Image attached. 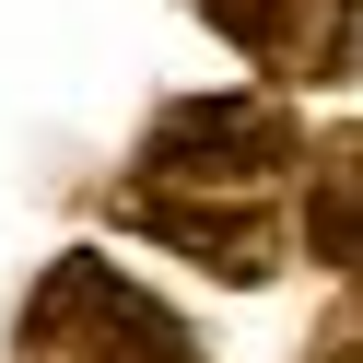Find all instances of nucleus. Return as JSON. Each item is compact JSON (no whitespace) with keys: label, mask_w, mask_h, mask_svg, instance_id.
<instances>
[{"label":"nucleus","mask_w":363,"mask_h":363,"mask_svg":"<svg viewBox=\"0 0 363 363\" xmlns=\"http://www.w3.org/2000/svg\"><path fill=\"white\" fill-rule=\"evenodd\" d=\"M293 164H305V141H293V106L281 94H176V106H152L141 152H129V188L246 199V211H258Z\"/></svg>","instance_id":"nucleus-1"},{"label":"nucleus","mask_w":363,"mask_h":363,"mask_svg":"<svg viewBox=\"0 0 363 363\" xmlns=\"http://www.w3.org/2000/svg\"><path fill=\"white\" fill-rule=\"evenodd\" d=\"M12 363H211L188 340V316L152 305L141 281H129L118 258H94V246H59L48 281L24 293V316H12Z\"/></svg>","instance_id":"nucleus-2"},{"label":"nucleus","mask_w":363,"mask_h":363,"mask_svg":"<svg viewBox=\"0 0 363 363\" xmlns=\"http://www.w3.org/2000/svg\"><path fill=\"white\" fill-rule=\"evenodd\" d=\"M223 48L269 71V94H340L352 82V0H199Z\"/></svg>","instance_id":"nucleus-3"},{"label":"nucleus","mask_w":363,"mask_h":363,"mask_svg":"<svg viewBox=\"0 0 363 363\" xmlns=\"http://www.w3.org/2000/svg\"><path fill=\"white\" fill-rule=\"evenodd\" d=\"M118 223H129V235H152V246H176V258H199V269H223L235 293L281 281V223L246 211V199H164V188H118Z\"/></svg>","instance_id":"nucleus-4"},{"label":"nucleus","mask_w":363,"mask_h":363,"mask_svg":"<svg viewBox=\"0 0 363 363\" xmlns=\"http://www.w3.org/2000/svg\"><path fill=\"white\" fill-rule=\"evenodd\" d=\"M316 258H328V269H352V141H328V152H316Z\"/></svg>","instance_id":"nucleus-5"}]
</instances>
